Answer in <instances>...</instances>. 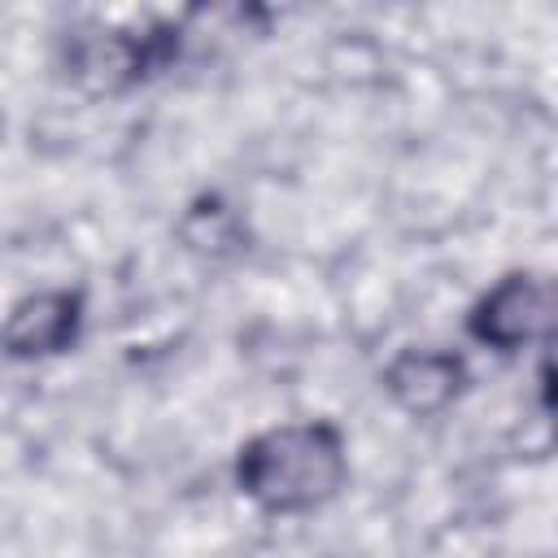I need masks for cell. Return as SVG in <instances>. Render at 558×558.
I'll return each mask as SVG.
<instances>
[{
    "label": "cell",
    "instance_id": "obj_1",
    "mask_svg": "<svg viewBox=\"0 0 558 558\" xmlns=\"http://www.w3.org/2000/svg\"><path fill=\"white\" fill-rule=\"evenodd\" d=\"M349 436L336 418H288L240 440L231 480L235 493L270 514L301 519L336 501L349 484Z\"/></svg>",
    "mask_w": 558,
    "mask_h": 558
},
{
    "label": "cell",
    "instance_id": "obj_2",
    "mask_svg": "<svg viewBox=\"0 0 558 558\" xmlns=\"http://www.w3.org/2000/svg\"><path fill=\"white\" fill-rule=\"evenodd\" d=\"M183 26L179 22H87L61 35V74L92 96H122L179 61Z\"/></svg>",
    "mask_w": 558,
    "mask_h": 558
},
{
    "label": "cell",
    "instance_id": "obj_3",
    "mask_svg": "<svg viewBox=\"0 0 558 558\" xmlns=\"http://www.w3.org/2000/svg\"><path fill=\"white\" fill-rule=\"evenodd\" d=\"M466 340L497 353L514 357L523 349H536L554 331V283L541 270L514 266L497 275L466 310Z\"/></svg>",
    "mask_w": 558,
    "mask_h": 558
},
{
    "label": "cell",
    "instance_id": "obj_4",
    "mask_svg": "<svg viewBox=\"0 0 558 558\" xmlns=\"http://www.w3.org/2000/svg\"><path fill=\"white\" fill-rule=\"evenodd\" d=\"M87 327L83 288L57 283L17 296L0 318V357L9 362H48L70 353Z\"/></svg>",
    "mask_w": 558,
    "mask_h": 558
},
{
    "label": "cell",
    "instance_id": "obj_5",
    "mask_svg": "<svg viewBox=\"0 0 558 558\" xmlns=\"http://www.w3.org/2000/svg\"><path fill=\"white\" fill-rule=\"evenodd\" d=\"M384 397L410 418H436L471 392V366L445 344H405L379 371Z\"/></svg>",
    "mask_w": 558,
    "mask_h": 558
},
{
    "label": "cell",
    "instance_id": "obj_6",
    "mask_svg": "<svg viewBox=\"0 0 558 558\" xmlns=\"http://www.w3.org/2000/svg\"><path fill=\"white\" fill-rule=\"evenodd\" d=\"M174 240L201 257V262H231L248 248V218L235 201H227L222 192H201L183 205L179 222H174Z\"/></svg>",
    "mask_w": 558,
    "mask_h": 558
}]
</instances>
